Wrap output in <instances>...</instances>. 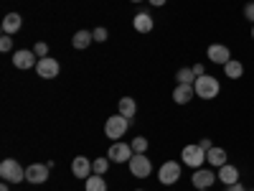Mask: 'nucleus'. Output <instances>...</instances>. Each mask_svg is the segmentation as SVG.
Segmentation results:
<instances>
[{"mask_svg": "<svg viewBox=\"0 0 254 191\" xmlns=\"http://www.w3.org/2000/svg\"><path fill=\"white\" fill-rule=\"evenodd\" d=\"M150 5H155V8H160V5H165V0H150Z\"/></svg>", "mask_w": 254, "mask_h": 191, "instance_id": "473e14b6", "label": "nucleus"}, {"mask_svg": "<svg viewBox=\"0 0 254 191\" xmlns=\"http://www.w3.org/2000/svg\"><path fill=\"white\" fill-rule=\"evenodd\" d=\"M0 176H3V181H8V184H20V181H26V168L15 158H5L3 163H0Z\"/></svg>", "mask_w": 254, "mask_h": 191, "instance_id": "f03ea898", "label": "nucleus"}, {"mask_svg": "<svg viewBox=\"0 0 254 191\" xmlns=\"http://www.w3.org/2000/svg\"><path fill=\"white\" fill-rule=\"evenodd\" d=\"M130 145H132V151H135V153H145V151H147V138L137 135V138H135Z\"/></svg>", "mask_w": 254, "mask_h": 191, "instance_id": "393cba45", "label": "nucleus"}, {"mask_svg": "<svg viewBox=\"0 0 254 191\" xmlns=\"http://www.w3.org/2000/svg\"><path fill=\"white\" fill-rule=\"evenodd\" d=\"M20 26H23V18H20L18 13H8V15L3 18V33H8V36L18 33Z\"/></svg>", "mask_w": 254, "mask_h": 191, "instance_id": "f3484780", "label": "nucleus"}, {"mask_svg": "<svg viewBox=\"0 0 254 191\" xmlns=\"http://www.w3.org/2000/svg\"><path fill=\"white\" fill-rule=\"evenodd\" d=\"M137 191H142V189H137Z\"/></svg>", "mask_w": 254, "mask_h": 191, "instance_id": "4c0bfd02", "label": "nucleus"}, {"mask_svg": "<svg viewBox=\"0 0 254 191\" xmlns=\"http://www.w3.org/2000/svg\"><path fill=\"white\" fill-rule=\"evenodd\" d=\"M127 127H130V120H127L125 115H112V117H107V122H104V135L112 138V140H120L127 133Z\"/></svg>", "mask_w": 254, "mask_h": 191, "instance_id": "7ed1b4c3", "label": "nucleus"}, {"mask_svg": "<svg viewBox=\"0 0 254 191\" xmlns=\"http://www.w3.org/2000/svg\"><path fill=\"white\" fill-rule=\"evenodd\" d=\"M46 179H49V163H33L26 168L28 184H46Z\"/></svg>", "mask_w": 254, "mask_h": 191, "instance_id": "9d476101", "label": "nucleus"}, {"mask_svg": "<svg viewBox=\"0 0 254 191\" xmlns=\"http://www.w3.org/2000/svg\"><path fill=\"white\" fill-rule=\"evenodd\" d=\"M193 97H196L193 84H178V87L173 90V102H176V104H188Z\"/></svg>", "mask_w": 254, "mask_h": 191, "instance_id": "4468645a", "label": "nucleus"}, {"mask_svg": "<svg viewBox=\"0 0 254 191\" xmlns=\"http://www.w3.org/2000/svg\"><path fill=\"white\" fill-rule=\"evenodd\" d=\"M226 158H229V156H226L224 148H216V145H214L211 151H206V161H208L211 166H214V168H221L224 163H229Z\"/></svg>", "mask_w": 254, "mask_h": 191, "instance_id": "a211bd4d", "label": "nucleus"}, {"mask_svg": "<svg viewBox=\"0 0 254 191\" xmlns=\"http://www.w3.org/2000/svg\"><path fill=\"white\" fill-rule=\"evenodd\" d=\"M84 181H87V186H84L87 191H107V181H104L102 176H97V174H92L89 179H84Z\"/></svg>", "mask_w": 254, "mask_h": 191, "instance_id": "4be33fe9", "label": "nucleus"}, {"mask_svg": "<svg viewBox=\"0 0 254 191\" xmlns=\"http://www.w3.org/2000/svg\"><path fill=\"white\" fill-rule=\"evenodd\" d=\"M92 36H94V41H99V44H102V41H107L110 33H107V28H102V26H99V28L92 31Z\"/></svg>", "mask_w": 254, "mask_h": 191, "instance_id": "a878e982", "label": "nucleus"}, {"mask_svg": "<svg viewBox=\"0 0 254 191\" xmlns=\"http://www.w3.org/2000/svg\"><path fill=\"white\" fill-rule=\"evenodd\" d=\"M0 191H10V189H8V181H3V186H0Z\"/></svg>", "mask_w": 254, "mask_h": 191, "instance_id": "72a5a7b5", "label": "nucleus"}, {"mask_svg": "<svg viewBox=\"0 0 254 191\" xmlns=\"http://www.w3.org/2000/svg\"><path fill=\"white\" fill-rule=\"evenodd\" d=\"M71 174L76 176V179H89L94 171H92V161L89 158H84V156H76L74 161H71Z\"/></svg>", "mask_w": 254, "mask_h": 191, "instance_id": "ddd939ff", "label": "nucleus"}, {"mask_svg": "<svg viewBox=\"0 0 254 191\" xmlns=\"http://www.w3.org/2000/svg\"><path fill=\"white\" fill-rule=\"evenodd\" d=\"M190 69H193V74H196V79L206 74V72H203V64H193V67H190Z\"/></svg>", "mask_w": 254, "mask_h": 191, "instance_id": "c756f323", "label": "nucleus"}, {"mask_svg": "<svg viewBox=\"0 0 254 191\" xmlns=\"http://www.w3.org/2000/svg\"><path fill=\"white\" fill-rule=\"evenodd\" d=\"M36 72H38V77H41V79H56V77H59V72H61V67H59V61H56V59L44 56V59H38Z\"/></svg>", "mask_w": 254, "mask_h": 191, "instance_id": "6e6552de", "label": "nucleus"}, {"mask_svg": "<svg viewBox=\"0 0 254 191\" xmlns=\"http://www.w3.org/2000/svg\"><path fill=\"white\" fill-rule=\"evenodd\" d=\"M94 41V36H92V31H76L74 33V38H71V44H74V49H87L89 44Z\"/></svg>", "mask_w": 254, "mask_h": 191, "instance_id": "412c9836", "label": "nucleus"}, {"mask_svg": "<svg viewBox=\"0 0 254 191\" xmlns=\"http://www.w3.org/2000/svg\"><path fill=\"white\" fill-rule=\"evenodd\" d=\"M176 79H178V84H193L196 82V74H193V69H190V67H183V69H178Z\"/></svg>", "mask_w": 254, "mask_h": 191, "instance_id": "5701e85b", "label": "nucleus"}, {"mask_svg": "<svg viewBox=\"0 0 254 191\" xmlns=\"http://www.w3.org/2000/svg\"><path fill=\"white\" fill-rule=\"evenodd\" d=\"M36 54L33 51H28V49H20V51H15L13 54V67L15 69H31V67H36Z\"/></svg>", "mask_w": 254, "mask_h": 191, "instance_id": "f8f14e48", "label": "nucleus"}, {"mask_svg": "<svg viewBox=\"0 0 254 191\" xmlns=\"http://www.w3.org/2000/svg\"><path fill=\"white\" fill-rule=\"evenodd\" d=\"M158 179H160V184H165V186L178 184V179H181V163H178V161H165V163L160 166V171H158Z\"/></svg>", "mask_w": 254, "mask_h": 191, "instance_id": "423d86ee", "label": "nucleus"}, {"mask_svg": "<svg viewBox=\"0 0 254 191\" xmlns=\"http://www.w3.org/2000/svg\"><path fill=\"white\" fill-rule=\"evenodd\" d=\"M198 145H201V148H203V151H211V148H214V143H211V140H208V138H203V140H201V143H198Z\"/></svg>", "mask_w": 254, "mask_h": 191, "instance_id": "7c9ffc66", "label": "nucleus"}, {"mask_svg": "<svg viewBox=\"0 0 254 191\" xmlns=\"http://www.w3.org/2000/svg\"><path fill=\"white\" fill-rule=\"evenodd\" d=\"M181 158H183L186 166H190V168L196 171V168H201V166L206 163V151H203L198 143H193V145H186V148H183Z\"/></svg>", "mask_w": 254, "mask_h": 191, "instance_id": "20e7f679", "label": "nucleus"}, {"mask_svg": "<svg viewBox=\"0 0 254 191\" xmlns=\"http://www.w3.org/2000/svg\"><path fill=\"white\" fill-rule=\"evenodd\" d=\"M219 181L221 184H226V186H231V184H239V168L237 166H231V163H224L221 168H219Z\"/></svg>", "mask_w": 254, "mask_h": 191, "instance_id": "2eb2a0df", "label": "nucleus"}, {"mask_svg": "<svg viewBox=\"0 0 254 191\" xmlns=\"http://www.w3.org/2000/svg\"><path fill=\"white\" fill-rule=\"evenodd\" d=\"M206 56H208V61L221 64V67L231 61V51H229V46H224V44H211L208 51H206Z\"/></svg>", "mask_w": 254, "mask_h": 191, "instance_id": "9b49d317", "label": "nucleus"}, {"mask_svg": "<svg viewBox=\"0 0 254 191\" xmlns=\"http://www.w3.org/2000/svg\"><path fill=\"white\" fill-rule=\"evenodd\" d=\"M33 54H36V56H41V59H44V56L49 54V46L44 44V41H38V44L33 46Z\"/></svg>", "mask_w": 254, "mask_h": 191, "instance_id": "bb28decb", "label": "nucleus"}, {"mask_svg": "<svg viewBox=\"0 0 254 191\" xmlns=\"http://www.w3.org/2000/svg\"><path fill=\"white\" fill-rule=\"evenodd\" d=\"M132 156H135L132 145L120 143V140H115V143L110 145V153H107V158H110V161H115V163H130V158H132Z\"/></svg>", "mask_w": 254, "mask_h": 191, "instance_id": "0eeeda50", "label": "nucleus"}, {"mask_svg": "<svg viewBox=\"0 0 254 191\" xmlns=\"http://www.w3.org/2000/svg\"><path fill=\"white\" fill-rule=\"evenodd\" d=\"M107 168H110V158H97V161H92V171H94L97 176H104V174H107Z\"/></svg>", "mask_w": 254, "mask_h": 191, "instance_id": "b1692460", "label": "nucleus"}, {"mask_svg": "<svg viewBox=\"0 0 254 191\" xmlns=\"http://www.w3.org/2000/svg\"><path fill=\"white\" fill-rule=\"evenodd\" d=\"M244 15H247V20H252V23H254V3H247L244 5Z\"/></svg>", "mask_w": 254, "mask_h": 191, "instance_id": "c85d7f7f", "label": "nucleus"}, {"mask_svg": "<svg viewBox=\"0 0 254 191\" xmlns=\"http://www.w3.org/2000/svg\"><path fill=\"white\" fill-rule=\"evenodd\" d=\"M196 191H208V189H196Z\"/></svg>", "mask_w": 254, "mask_h": 191, "instance_id": "c9c22d12", "label": "nucleus"}, {"mask_svg": "<svg viewBox=\"0 0 254 191\" xmlns=\"http://www.w3.org/2000/svg\"><path fill=\"white\" fill-rule=\"evenodd\" d=\"M226 191H247L244 186H242V181L239 184H231V186H226Z\"/></svg>", "mask_w": 254, "mask_h": 191, "instance_id": "2f4dec72", "label": "nucleus"}, {"mask_svg": "<svg viewBox=\"0 0 254 191\" xmlns=\"http://www.w3.org/2000/svg\"><path fill=\"white\" fill-rule=\"evenodd\" d=\"M135 112H137V102H135L132 97H122V99H120V115H125L127 120L132 122Z\"/></svg>", "mask_w": 254, "mask_h": 191, "instance_id": "aec40b11", "label": "nucleus"}, {"mask_svg": "<svg viewBox=\"0 0 254 191\" xmlns=\"http://www.w3.org/2000/svg\"><path fill=\"white\" fill-rule=\"evenodd\" d=\"M216 174L214 171H208V168H196L193 176H190V181H193V189H211L216 184Z\"/></svg>", "mask_w": 254, "mask_h": 191, "instance_id": "1a4fd4ad", "label": "nucleus"}, {"mask_svg": "<svg viewBox=\"0 0 254 191\" xmlns=\"http://www.w3.org/2000/svg\"><path fill=\"white\" fill-rule=\"evenodd\" d=\"M127 166H130V174L137 179H147L153 174V163H150V158H145V153H135Z\"/></svg>", "mask_w": 254, "mask_h": 191, "instance_id": "39448f33", "label": "nucleus"}, {"mask_svg": "<svg viewBox=\"0 0 254 191\" xmlns=\"http://www.w3.org/2000/svg\"><path fill=\"white\" fill-rule=\"evenodd\" d=\"M252 38H254V23H252Z\"/></svg>", "mask_w": 254, "mask_h": 191, "instance_id": "f704fd0d", "label": "nucleus"}, {"mask_svg": "<svg viewBox=\"0 0 254 191\" xmlns=\"http://www.w3.org/2000/svg\"><path fill=\"white\" fill-rule=\"evenodd\" d=\"M224 74L229 79H242L244 77V64L239 59H231L229 64H224Z\"/></svg>", "mask_w": 254, "mask_h": 191, "instance_id": "6ab92c4d", "label": "nucleus"}, {"mask_svg": "<svg viewBox=\"0 0 254 191\" xmlns=\"http://www.w3.org/2000/svg\"><path fill=\"white\" fill-rule=\"evenodd\" d=\"M132 3H140V0H132Z\"/></svg>", "mask_w": 254, "mask_h": 191, "instance_id": "e433bc0d", "label": "nucleus"}, {"mask_svg": "<svg viewBox=\"0 0 254 191\" xmlns=\"http://www.w3.org/2000/svg\"><path fill=\"white\" fill-rule=\"evenodd\" d=\"M132 26H135V31L137 33H150L153 31V15L150 13H137L135 15V20H132Z\"/></svg>", "mask_w": 254, "mask_h": 191, "instance_id": "dca6fc26", "label": "nucleus"}, {"mask_svg": "<svg viewBox=\"0 0 254 191\" xmlns=\"http://www.w3.org/2000/svg\"><path fill=\"white\" fill-rule=\"evenodd\" d=\"M10 49H13V38L5 33L3 38H0V51H10Z\"/></svg>", "mask_w": 254, "mask_h": 191, "instance_id": "cd10ccee", "label": "nucleus"}, {"mask_svg": "<svg viewBox=\"0 0 254 191\" xmlns=\"http://www.w3.org/2000/svg\"><path fill=\"white\" fill-rule=\"evenodd\" d=\"M193 90H196V97H201V99H214V97H219V92H221V84H219L216 77L203 74V77H198V79L193 82Z\"/></svg>", "mask_w": 254, "mask_h": 191, "instance_id": "f257e3e1", "label": "nucleus"}]
</instances>
